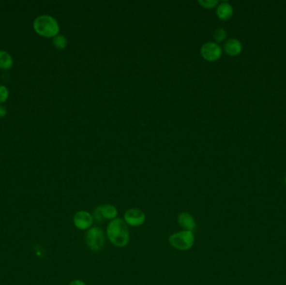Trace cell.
Here are the masks:
<instances>
[{"instance_id":"cell-9","label":"cell","mask_w":286,"mask_h":285,"mask_svg":"<svg viewBox=\"0 0 286 285\" xmlns=\"http://www.w3.org/2000/svg\"><path fill=\"white\" fill-rule=\"evenodd\" d=\"M178 222L181 227L187 231H192L196 228V221L194 217L188 212H181L178 217Z\"/></svg>"},{"instance_id":"cell-4","label":"cell","mask_w":286,"mask_h":285,"mask_svg":"<svg viewBox=\"0 0 286 285\" xmlns=\"http://www.w3.org/2000/svg\"><path fill=\"white\" fill-rule=\"evenodd\" d=\"M85 240L90 250L95 253L105 245V234L100 227H91L86 232Z\"/></svg>"},{"instance_id":"cell-6","label":"cell","mask_w":286,"mask_h":285,"mask_svg":"<svg viewBox=\"0 0 286 285\" xmlns=\"http://www.w3.org/2000/svg\"><path fill=\"white\" fill-rule=\"evenodd\" d=\"M201 55L209 61H215L221 56L222 49L219 44L207 42L201 47Z\"/></svg>"},{"instance_id":"cell-10","label":"cell","mask_w":286,"mask_h":285,"mask_svg":"<svg viewBox=\"0 0 286 285\" xmlns=\"http://www.w3.org/2000/svg\"><path fill=\"white\" fill-rule=\"evenodd\" d=\"M225 52L229 55H238L242 51V44L237 39H229L225 44Z\"/></svg>"},{"instance_id":"cell-12","label":"cell","mask_w":286,"mask_h":285,"mask_svg":"<svg viewBox=\"0 0 286 285\" xmlns=\"http://www.w3.org/2000/svg\"><path fill=\"white\" fill-rule=\"evenodd\" d=\"M12 65L13 58L10 54L4 50H0V69L9 70Z\"/></svg>"},{"instance_id":"cell-14","label":"cell","mask_w":286,"mask_h":285,"mask_svg":"<svg viewBox=\"0 0 286 285\" xmlns=\"http://www.w3.org/2000/svg\"><path fill=\"white\" fill-rule=\"evenodd\" d=\"M226 36H227V33H226L225 29H223V28L217 29L213 33V38L216 40V42H222L223 40H225Z\"/></svg>"},{"instance_id":"cell-17","label":"cell","mask_w":286,"mask_h":285,"mask_svg":"<svg viewBox=\"0 0 286 285\" xmlns=\"http://www.w3.org/2000/svg\"><path fill=\"white\" fill-rule=\"evenodd\" d=\"M7 114V110L5 106H3V105H0V118H2V117H5Z\"/></svg>"},{"instance_id":"cell-2","label":"cell","mask_w":286,"mask_h":285,"mask_svg":"<svg viewBox=\"0 0 286 285\" xmlns=\"http://www.w3.org/2000/svg\"><path fill=\"white\" fill-rule=\"evenodd\" d=\"M33 26L38 34L46 38H54L59 34L60 31V26L56 18L47 15L38 16L34 20Z\"/></svg>"},{"instance_id":"cell-19","label":"cell","mask_w":286,"mask_h":285,"mask_svg":"<svg viewBox=\"0 0 286 285\" xmlns=\"http://www.w3.org/2000/svg\"><path fill=\"white\" fill-rule=\"evenodd\" d=\"M285 183H286V177H285Z\"/></svg>"},{"instance_id":"cell-13","label":"cell","mask_w":286,"mask_h":285,"mask_svg":"<svg viewBox=\"0 0 286 285\" xmlns=\"http://www.w3.org/2000/svg\"><path fill=\"white\" fill-rule=\"evenodd\" d=\"M53 44L57 49H65L67 45V39L62 34H57L53 38Z\"/></svg>"},{"instance_id":"cell-11","label":"cell","mask_w":286,"mask_h":285,"mask_svg":"<svg viewBox=\"0 0 286 285\" xmlns=\"http://www.w3.org/2000/svg\"><path fill=\"white\" fill-rule=\"evenodd\" d=\"M216 13H217V15L220 19L226 20V19H228V18L232 17L233 13H234V9H233V7H232L230 3H228V2H223L217 7Z\"/></svg>"},{"instance_id":"cell-3","label":"cell","mask_w":286,"mask_h":285,"mask_svg":"<svg viewBox=\"0 0 286 285\" xmlns=\"http://www.w3.org/2000/svg\"><path fill=\"white\" fill-rule=\"evenodd\" d=\"M170 245L180 251H187L194 246L195 237L192 231H181L173 233L168 239Z\"/></svg>"},{"instance_id":"cell-8","label":"cell","mask_w":286,"mask_h":285,"mask_svg":"<svg viewBox=\"0 0 286 285\" xmlns=\"http://www.w3.org/2000/svg\"><path fill=\"white\" fill-rule=\"evenodd\" d=\"M92 215L86 211H77L73 218L75 226L80 230L90 229L93 224Z\"/></svg>"},{"instance_id":"cell-16","label":"cell","mask_w":286,"mask_h":285,"mask_svg":"<svg viewBox=\"0 0 286 285\" xmlns=\"http://www.w3.org/2000/svg\"><path fill=\"white\" fill-rule=\"evenodd\" d=\"M198 3L206 9H211L218 4L217 0H198Z\"/></svg>"},{"instance_id":"cell-18","label":"cell","mask_w":286,"mask_h":285,"mask_svg":"<svg viewBox=\"0 0 286 285\" xmlns=\"http://www.w3.org/2000/svg\"><path fill=\"white\" fill-rule=\"evenodd\" d=\"M86 285V283L83 282V281H81V280H79V279H75V280H73L72 282L70 283V285Z\"/></svg>"},{"instance_id":"cell-15","label":"cell","mask_w":286,"mask_h":285,"mask_svg":"<svg viewBox=\"0 0 286 285\" xmlns=\"http://www.w3.org/2000/svg\"><path fill=\"white\" fill-rule=\"evenodd\" d=\"M10 95V92L6 86L0 85V104L3 103L8 100Z\"/></svg>"},{"instance_id":"cell-5","label":"cell","mask_w":286,"mask_h":285,"mask_svg":"<svg viewBox=\"0 0 286 285\" xmlns=\"http://www.w3.org/2000/svg\"><path fill=\"white\" fill-rule=\"evenodd\" d=\"M117 209L116 207L111 204H104L100 205L95 209L93 213V219L96 222H102V221L108 219V220H113L117 218Z\"/></svg>"},{"instance_id":"cell-1","label":"cell","mask_w":286,"mask_h":285,"mask_svg":"<svg viewBox=\"0 0 286 285\" xmlns=\"http://www.w3.org/2000/svg\"><path fill=\"white\" fill-rule=\"evenodd\" d=\"M106 233L114 246L122 248L128 244L130 235L127 224L121 218H115L108 224Z\"/></svg>"},{"instance_id":"cell-7","label":"cell","mask_w":286,"mask_h":285,"mask_svg":"<svg viewBox=\"0 0 286 285\" xmlns=\"http://www.w3.org/2000/svg\"><path fill=\"white\" fill-rule=\"evenodd\" d=\"M146 215L144 212L137 209L127 210L124 215V222L132 227H139L144 224Z\"/></svg>"}]
</instances>
